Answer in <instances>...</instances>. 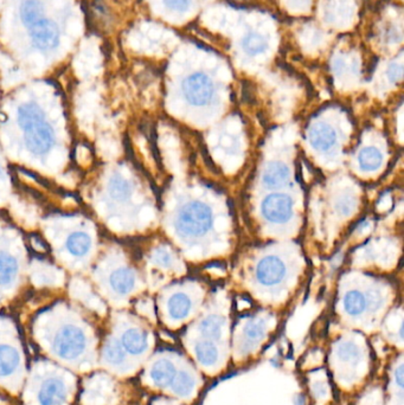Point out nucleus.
I'll list each match as a JSON object with an SVG mask.
<instances>
[{"label":"nucleus","mask_w":404,"mask_h":405,"mask_svg":"<svg viewBox=\"0 0 404 405\" xmlns=\"http://www.w3.org/2000/svg\"><path fill=\"white\" fill-rule=\"evenodd\" d=\"M68 0H17L11 10L12 34L17 50L51 59L67 46Z\"/></svg>","instance_id":"1"},{"label":"nucleus","mask_w":404,"mask_h":405,"mask_svg":"<svg viewBox=\"0 0 404 405\" xmlns=\"http://www.w3.org/2000/svg\"><path fill=\"white\" fill-rule=\"evenodd\" d=\"M327 371L336 388L358 395L362 384L367 385L374 370V358L367 347L354 339H343L334 344L327 355Z\"/></svg>","instance_id":"2"},{"label":"nucleus","mask_w":404,"mask_h":405,"mask_svg":"<svg viewBox=\"0 0 404 405\" xmlns=\"http://www.w3.org/2000/svg\"><path fill=\"white\" fill-rule=\"evenodd\" d=\"M17 122L28 150L35 155H46L56 145V133L46 112L35 101L21 103L17 109Z\"/></svg>","instance_id":"3"},{"label":"nucleus","mask_w":404,"mask_h":405,"mask_svg":"<svg viewBox=\"0 0 404 405\" xmlns=\"http://www.w3.org/2000/svg\"><path fill=\"white\" fill-rule=\"evenodd\" d=\"M213 224V213L208 205L192 201L180 210L175 229L184 237H198L204 235Z\"/></svg>","instance_id":"4"},{"label":"nucleus","mask_w":404,"mask_h":405,"mask_svg":"<svg viewBox=\"0 0 404 405\" xmlns=\"http://www.w3.org/2000/svg\"><path fill=\"white\" fill-rule=\"evenodd\" d=\"M86 344L82 330L75 326H64L55 337L54 348L62 359L73 360L84 353Z\"/></svg>","instance_id":"5"},{"label":"nucleus","mask_w":404,"mask_h":405,"mask_svg":"<svg viewBox=\"0 0 404 405\" xmlns=\"http://www.w3.org/2000/svg\"><path fill=\"white\" fill-rule=\"evenodd\" d=\"M309 401L312 405H329L334 398V382L326 368H312L307 378Z\"/></svg>","instance_id":"6"},{"label":"nucleus","mask_w":404,"mask_h":405,"mask_svg":"<svg viewBox=\"0 0 404 405\" xmlns=\"http://www.w3.org/2000/svg\"><path fill=\"white\" fill-rule=\"evenodd\" d=\"M184 97L193 106H204L211 100L213 94V81L204 74H193L184 79Z\"/></svg>","instance_id":"7"},{"label":"nucleus","mask_w":404,"mask_h":405,"mask_svg":"<svg viewBox=\"0 0 404 405\" xmlns=\"http://www.w3.org/2000/svg\"><path fill=\"white\" fill-rule=\"evenodd\" d=\"M186 359L185 355H182L180 364L171 357H162L152 364L150 368V379L155 388L160 390H167L171 386L172 382L175 380L177 373L180 371V366Z\"/></svg>","instance_id":"8"},{"label":"nucleus","mask_w":404,"mask_h":405,"mask_svg":"<svg viewBox=\"0 0 404 405\" xmlns=\"http://www.w3.org/2000/svg\"><path fill=\"white\" fill-rule=\"evenodd\" d=\"M263 217L267 221L281 224L291 219L293 215V201L286 195H271L266 197L261 205Z\"/></svg>","instance_id":"9"},{"label":"nucleus","mask_w":404,"mask_h":405,"mask_svg":"<svg viewBox=\"0 0 404 405\" xmlns=\"http://www.w3.org/2000/svg\"><path fill=\"white\" fill-rule=\"evenodd\" d=\"M286 275V266L276 256H268L258 262L256 279L263 286L279 284Z\"/></svg>","instance_id":"10"},{"label":"nucleus","mask_w":404,"mask_h":405,"mask_svg":"<svg viewBox=\"0 0 404 405\" xmlns=\"http://www.w3.org/2000/svg\"><path fill=\"white\" fill-rule=\"evenodd\" d=\"M225 322L223 317L220 315H208L198 325L200 332V340L213 342L220 345L224 339Z\"/></svg>","instance_id":"11"},{"label":"nucleus","mask_w":404,"mask_h":405,"mask_svg":"<svg viewBox=\"0 0 404 405\" xmlns=\"http://www.w3.org/2000/svg\"><path fill=\"white\" fill-rule=\"evenodd\" d=\"M121 342L125 351L133 355H144L150 347L148 335L140 328H128L125 330L121 337Z\"/></svg>","instance_id":"12"},{"label":"nucleus","mask_w":404,"mask_h":405,"mask_svg":"<svg viewBox=\"0 0 404 405\" xmlns=\"http://www.w3.org/2000/svg\"><path fill=\"white\" fill-rule=\"evenodd\" d=\"M108 284L113 292L125 297L135 287V275L128 268H119L109 275Z\"/></svg>","instance_id":"13"},{"label":"nucleus","mask_w":404,"mask_h":405,"mask_svg":"<svg viewBox=\"0 0 404 405\" xmlns=\"http://www.w3.org/2000/svg\"><path fill=\"white\" fill-rule=\"evenodd\" d=\"M66 386L59 379L46 380L39 390L41 405H61L66 399Z\"/></svg>","instance_id":"14"},{"label":"nucleus","mask_w":404,"mask_h":405,"mask_svg":"<svg viewBox=\"0 0 404 405\" xmlns=\"http://www.w3.org/2000/svg\"><path fill=\"white\" fill-rule=\"evenodd\" d=\"M309 141L317 150H329L337 141V134L331 126L319 124L314 126L309 132Z\"/></svg>","instance_id":"15"},{"label":"nucleus","mask_w":404,"mask_h":405,"mask_svg":"<svg viewBox=\"0 0 404 405\" xmlns=\"http://www.w3.org/2000/svg\"><path fill=\"white\" fill-rule=\"evenodd\" d=\"M93 241L90 236L84 231L71 233L67 238L66 248L71 256L76 259H81L87 256L88 253L92 250Z\"/></svg>","instance_id":"16"},{"label":"nucleus","mask_w":404,"mask_h":405,"mask_svg":"<svg viewBox=\"0 0 404 405\" xmlns=\"http://www.w3.org/2000/svg\"><path fill=\"white\" fill-rule=\"evenodd\" d=\"M289 178V168L285 164L271 163L263 172L262 180L267 188H278L287 181Z\"/></svg>","instance_id":"17"},{"label":"nucleus","mask_w":404,"mask_h":405,"mask_svg":"<svg viewBox=\"0 0 404 405\" xmlns=\"http://www.w3.org/2000/svg\"><path fill=\"white\" fill-rule=\"evenodd\" d=\"M19 272L18 259L8 251H0V286H9Z\"/></svg>","instance_id":"18"},{"label":"nucleus","mask_w":404,"mask_h":405,"mask_svg":"<svg viewBox=\"0 0 404 405\" xmlns=\"http://www.w3.org/2000/svg\"><path fill=\"white\" fill-rule=\"evenodd\" d=\"M192 309V301L184 293H177L167 302V312L173 320H183Z\"/></svg>","instance_id":"19"},{"label":"nucleus","mask_w":404,"mask_h":405,"mask_svg":"<svg viewBox=\"0 0 404 405\" xmlns=\"http://www.w3.org/2000/svg\"><path fill=\"white\" fill-rule=\"evenodd\" d=\"M108 195L113 201H125L132 195V185L121 175H114L108 181Z\"/></svg>","instance_id":"20"},{"label":"nucleus","mask_w":404,"mask_h":405,"mask_svg":"<svg viewBox=\"0 0 404 405\" xmlns=\"http://www.w3.org/2000/svg\"><path fill=\"white\" fill-rule=\"evenodd\" d=\"M19 365L18 352L9 345H0V377H8Z\"/></svg>","instance_id":"21"},{"label":"nucleus","mask_w":404,"mask_h":405,"mask_svg":"<svg viewBox=\"0 0 404 405\" xmlns=\"http://www.w3.org/2000/svg\"><path fill=\"white\" fill-rule=\"evenodd\" d=\"M343 306L346 314H349L351 317H358L367 309V297L358 290H351L344 297Z\"/></svg>","instance_id":"22"},{"label":"nucleus","mask_w":404,"mask_h":405,"mask_svg":"<svg viewBox=\"0 0 404 405\" xmlns=\"http://www.w3.org/2000/svg\"><path fill=\"white\" fill-rule=\"evenodd\" d=\"M382 161L383 155L374 147L364 148L358 155L359 168H362L363 171H376L381 166Z\"/></svg>","instance_id":"23"},{"label":"nucleus","mask_w":404,"mask_h":405,"mask_svg":"<svg viewBox=\"0 0 404 405\" xmlns=\"http://www.w3.org/2000/svg\"><path fill=\"white\" fill-rule=\"evenodd\" d=\"M242 48L244 49L247 54L258 55L262 54L268 48L266 38L262 37L261 34L250 32L247 34L246 37L242 41Z\"/></svg>","instance_id":"24"},{"label":"nucleus","mask_w":404,"mask_h":405,"mask_svg":"<svg viewBox=\"0 0 404 405\" xmlns=\"http://www.w3.org/2000/svg\"><path fill=\"white\" fill-rule=\"evenodd\" d=\"M104 357L110 365H122L126 360L125 348L117 342H109L104 346Z\"/></svg>","instance_id":"25"},{"label":"nucleus","mask_w":404,"mask_h":405,"mask_svg":"<svg viewBox=\"0 0 404 405\" xmlns=\"http://www.w3.org/2000/svg\"><path fill=\"white\" fill-rule=\"evenodd\" d=\"M356 208V199L354 197L350 195H344V196L338 198L337 203H336V209L342 215H350Z\"/></svg>","instance_id":"26"},{"label":"nucleus","mask_w":404,"mask_h":405,"mask_svg":"<svg viewBox=\"0 0 404 405\" xmlns=\"http://www.w3.org/2000/svg\"><path fill=\"white\" fill-rule=\"evenodd\" d=\"M153 259H155V264L164 268L172 267L173 262H175L171 253L165 250V249H158V250L155 251Z\"/></svg>","instance_id":"27"},{"label":"nucleus","mask_w":404,"mask_h":405,"mask_svg":"<svg viewBox=\"0 0 404 405\" xmlns=\"http://www.w3.org/2000/svg\"><path fill=\"white\" fill-rule=\"evenodd\" d=\"M164 5L171 11L184 12L189 9L191 0H163Z\"/></svg>","instance_id":"28"},{"label":"nucleus","mask_w":404,"mask_h":405,"mask_svg":"<svg viewBox=\"0 0 404 405\" xmlns=\"http://www.w3.org/2000/svg\"><path fill=\"white\" fill-rule=\"evenodd\" d=\"M387 75H389V79L394 81V82L398 81L402 77V67L398 64H392V67L389 68V70H387Z\"/></svg>","instance_id":"29"},{"label":"nucleus","mask_w":404,"mask_h":405,"mask_svg":"<svg viewBox=\"0 0 404 405\" xmlns=\"http://www.w3.org/2000/svg\"><path fill=\"white\" fill-rule=\"evenodd\" d=\"M180 401H178V399H177V402H173V403H171V404L170 405H188L185 404V403H182V404H180Z\"/></svg>","instance_id":"30"},{"label":"nucleus","mask_w":404,"mask_h":405,"mask_svg":"<svg viewBox=\"0 0 404 405\" xmlns=\"http://www.w3.org/2000/svg\"><path fill=\"white\" fill-rule=\"evenodd\" d=\"M1 178H3V168L0 166V180H1Z\"/></svg>","instance_id":"31"},{"label":"nucleus","mask_w":404,"mask_h":405,"mask_svg":"<svg viewBox=\"0 0 404 405\" xmlns=\"http://www.w3.org/2000/svg\"><path fill=\"white\" fill-rule=\"evenodd\" d=\"M0 3H1V0H0Z\"/></svg>","instance_id":"32"}]
</instances>
